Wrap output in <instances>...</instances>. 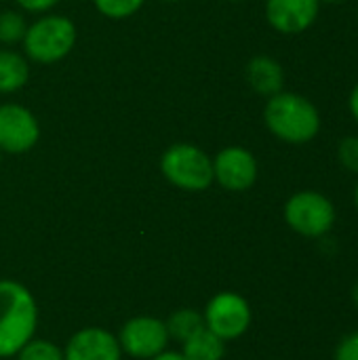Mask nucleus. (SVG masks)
<instances>
[{
  "label": "nucleus",
  "instance_id": "26",
  "mask_svg": "<svg viewBox=\"0 0 358 360\" xmlns=\"http://www.w3.org/2000/svg\"><path fill=\"white\" fill-rule=\"evenodd\" d=\"M354 205H357V209H358V181H357V188H354Z\"/></svg>",
  "mask_w": 358,
  "mask_h": 360
},
{
  "label": "nucleus",
  "instance_id": "27",
  "mask_svg": "<svg viewBox=\"0 0 358 360\" xmlns=\"http://www.w3.org/2000/svg\"><path fill=\"white\" fill-rule=\"evenodd\" d=\"M165 2H177V0H165Z\"/></svg>",
  "mask_w": 358,
  "mask_h": 360
},
{
  "label": "nucleus",
  "instance_id": "19",
  "mask_svg": "<svg viewBox=\"0 0 358 360\" xmlns=\"http://www.w3.org/2000/svg\"><path fill=\"white\" fill-rule=\"evenodd\" d=\"M338 160L348 173L358 175V135H346L338 143Z\"/></svg>",
  "mask_w": 358,
  "mask_h": 360
},
{
  "label": "nucleus",
  "instance_id": "7",
  "mask_svg": "<svg viewBox=\"0 0 358 360\" xmlns=\"http://www.w3.org/2000/svg\"><path fill=\"white\" fill-rule=\"evenodd\" d=\"M169 331L165 321L154 316H135L124 323L118 335L120 350L133 359L150 360L167 350Z\"/></svg>",
  "mask_w": 358,
  "mask_h": 360
},
{
  "label": "nucleus",
  "instance_id": "16",
  "mask_svg": "<svg viewBox=\"0 0 358 360\" xmlns=\"http://www.w3.org/2000/svg\"><path fill=\"white\" fill-rule=\"evenodd\" d=\"M17 360H65L63 350L46 340H30L19 352Z\"/></svg>",
  "mask_w": 358,
  "mask_h": 360
},
{
  "label": "nucleus",
  "instance_id": "2",
  "mask_svg": "<svg viewBox=\"0 0 358 360\" xmlns=\"http://www.w3.org/2000/svg\"><path fill=\"white\" fill-rule=\"evenodd\" d=\"M38 306L34 295L19 283L0 278V359L17 352L34 340Z\"/></svg>",
  "mask_w": 358,
  "mask_h": 360
},
{
  "label": "nucleus",
  "instance_id": "15",
  "mask_svg": "<svg viewBox=\"0 0 358 360\" xmlns=\"http://www.w3.org/2000/svg\"><path fill=\"white\" fill-rule=\"evenodd\" d=\"M167 331H169V338L177 340V342H184L188 340L194 331H198L203 325H205V319L200 312L196 310H190V308H181V310H175L167 321Z\"/></svg>",
  "mask_w": 358,
  "mask_h": 360
},
{
  "label": "nucleus",
  "instance_id": "24",
  "mask_svg": "<svg viewBox=\"0 0 358 360\" xmlns=\"http://www.w3.org/2000/svg\"><path fill=\"white\" fill-rule=\"evenodd\" d=\"M352 302L358 306V281L354 283V287H352Z\"/></svg>",
  "mask_w": 358,
  "mask_h": 360
},
{
  "label": "nucleus",
  "instance_id": "20",
  "mask_svg": "<svg viewBox=\"0 0 358 360\" xmlns=\"http://www.w3.org/2000/svg\"><path fill=\"white\" fill-rule=\"evenodd\" d=\"M335 360H358V331L342 338L335 348Z\"/></svg>",
  "mask_w": 358,
  "mask_h": 360
},
{
  "label": "nucleus",
  "instance_id": "28",
  "mask_svg": "<svg viewBox=\"0 0 358 360\" xmlns=\"http://www.w3.org/2000/svg\"><path fill=\"white\" fill-rule=\"evenodd\" d=\"M0 162H2V152H0Z\"/></svg>",
  "mask_w": 358,
  "mask_h": 360
},
{
  "label": "nucleus",
  "instance_id": "9",
  "mask_svg": "<svg viewBox=\"0 0 358 360\" xmlns=\"http://www.w3.org/2000/svg\"><path fill=\"white\" fill-rule=\"evenodd\" d=\"M257 160L243 146H228L213 158V181L230 192H245L257 181Z\"/></svg>",
  "mask_w": 358,
  "mask_h": 360
},
{
  "label": "nucleus",
  "instance_id": "4",
  "mask_svg": "<svg viewBox=\"0 0 358 360\" xmlns=\"http://www.w3.org/2000/svg\"><path fill=\"white\" fill-rule=\"evenodd\" d=\"M160 171L179 190L203 192L213 184V160L205 150L192 143H175L165 150Z\"/></svg>",
  "mask_w": 358,
  "mask_h": 360
},
{
  "label": "nucleus",
  "instance_id": "3",
  "mask_svg": "<svg viewBox=\"0 0 358 360\" xmlns=\"http://www.w3.org/2000/svg\"><path fill=\"white\" fill-rule=\"evenodd\" d=\"M21 42L30 59L38 63H55L74 49L76 25L63 15H44L25 30Z\"/></svg>",
  "mask_w": 358,
  "mask_h": 360
},
{
  "label": "nucleus",
  "instance_id": "6",
  "mask_svg": "<svg viewBox=\"0 0 358 360\" xmlns=\"http://www.w3.org/2000/svg\"><path fill=\"white\" fill-rule=\"evenodd\" d=\"M203 319L207 329L228 342L247 333L251 325V308L243 295L234 291H222L209 300Z\"/></svg>",
  "mask_w": 358,
  "mask_h": 360
},
{
  "label": "nucleus",
  "instance_id": "21",
  "mask_svg": "<svg viewBox=\"0 0 358 360\" xmlns=\"http://www.w3.org/2000/svg\"><path fill=\"white\" fill-rule=\"evenodd\" d=\"M59 0H17V4L27 11V13H46L49 8H53Z\"/></svg>",
  "mask_w": 358,
  "mask_h": 360
},
{
  "label": "nucleus",
  "instance_id": "14",
  "mask_svg": "<svg viewBox=\"0 0 358 360\" xmlns=\"http://www.w3.org/2000/svg\"><path fill=\"white\" fill-rule=\"evenodd\" d=\"M30 78L27 61L8 49H0V93L19 91Z\"/></svg>",
  "mask_w": 358,
  "mask_h": 360
},
{
  "label": "nucleus",
  "instance_id": "25",
  "mask_svg": "<svg viewBox=\"0 0 358 360\" xmlns=\"http://www.w3.org/2000/svg\"><path fill=\"white\" fill-rule=\"evenodd\" d=\"M321 4H342V2H346V0H319Z\"/></svg>",
  "mask_w": 358,
  "mask_h": 360
},
{
  "label": "nucleus",
  "instance_id": "17",
  "mask_svg": "<svg viewBox=\"0 0 358 360\" xmlns=\"http://www.w3.org/2000/svg\"><path fill=\"white\" fill-rule=\"evenodd\" d=\"M25 19L15 13V11H4L0 13V42L2 44H15L21 42L25 36Z\"/></svg>",
  "mask_w": 358,
  "mask_h": 360
},
{
  "label": "nucleus",
  "instance_id": "13",
  "mask_svg": "<svg viewBox=\"0 0 358 360\" xmlns=\"http://www.w3.org/2000/svg\"><path fill=\"white\" fill-rule=\"evenodd\" d=\"M181 354L186 360H222L226 354V342L203 325L181 342Z\"/></svg>",
  "mask_w": 358,
  "mask_h": 360
},
{
  "label": "nucleus",
  "instance_id": "18",
  "mask_svg": "<svg viewBox=\"0 0 358 360\" xmlns=\"http://www.w3.org/2000/svg\"><path fill=\"white\" fill-rule=\"evenodd\" d=\"M95 8L110 19H127L135 15L146 0H93Z\"/></svg>",
  "mask_w": 358,
  "mask_h": 360
},
{
  "label": "nucleus",
  "instance_id": "22",
  "mask_svg": "<svg viewBox=\"0 0 358 360\" xmlns=\"http://www.w3.org/2000/svg\"><path fill=\"white\" fill-rule=\"evenodd\" d=\"M348 110H350L352 118L358 122V82L352 86V91H350V97H348Z\"/></svg>",
  "mask_w": 358,
  "mask_h": 360
},
{
  "label": "nucleus",
  "instance_id": "12",
  "mask_svg": "<svg viewBox=\"0 0 358 360\" xmlns=\"http://www.w3.org/2000/svg\"><path fill=\"white\" fill-rule=\"evenodd\" d=\"M245 76H247L249 86L255 93L264 95V97H272V95L281 93L283 84H285V70H283V65L274 57H268V55L253 57L247 63Z\"/></svg>",
  "mask_w": 358,
  "mask_h": 360
},
{
  "label": "nucleus",
  "instance_id": "5",
  "mask_svg": "<svg viewBox=\"0 0 358 360\" xmlns=\"http://www.w3.org/2000/svg\"><path fill=\"white\" fill-rule=\"evenodd\" d=\"M285 221L306 238H321L335 224V205L321 192L302 190L285 202Z\"/></svg>",
  "mask_w": 358,
  "mask_h": 360
},
{
  "label": "nucleus",
  "instance_id": "11",
  "mask_svg": "<svg viewBox=\"0 0 358 360\" xmlns=\"http://www.w3.org/2000/svg\"><path fill=\"white\" fill-rule=\"evenodd\" d=\"M118 338L99 327H87L76 331L65 344V360H120Z\"/></svg>",
  "mask_w": 358,
  "mask_h": 360
},
{
  "label": "nucleus",
  "instance_id": "1",
  "mask_svg": "<svg viewBox=\"0 0 358 360\" xmlns=\"http://www.w3.org/2000/svg\"><path fill=\"white\" fill-rule=\"evenodd\" d=\"M264 122L276 139L291 146H302L319 135L321 112L308 97L281 91L268 97L264 108Z\"/></svg>",
  "mask_w": 358,
  "mask_h": 360
},
{
  "label": "nucleus",
  "instance_id": "23",
  "mask_svg": "<svg viewBox=\"0 0 358 360\" xmlns=\"http://www.w3.org/2000/svg\"><path fill=\"white\" fill-rule=\"evenodd\" d=\"M150 360H186L184 359V354L181 352H160L158 356H154V359H150Z\"/></svg>",
  "mask_w": 358,
  "mask_h": 360
},
{
  "label": "nucleus",
  "instance_id": "10",
  "mask_svg": "<svg viewBox=\"0 0 358 360\" xmlns=\"http://www.w3.org/2000/svg\"><path fill=\"white\" fill-rule=\"evenodd\" d=\"M321 11L319 0H266L268 23L287 36H295L314 25Z\"/></svg>",
  "mask_w": 358,
  "mask_h": 360
},
{
  "label": "nucleus",
  "instance_id": "30",
  "mask_svg": "<svg viewBox=\"0 0 358 360\" xmlns=\"http://www.w3.org/2000/svg\"><path fill=\"white\" fill-rule=\"evenodd\" d=\"M357 19H358V8H357Z\"/></svg>",
  "mask_w": 358,
  "mask_h": 360
},
{
  "label": "nucleus",
  "instance_id": "8",
  "mask_svg": "<svg viewBox=\"0 0 358 360\" xmlns=\"http://www.w3.org/2000/svg\"><path fill=\"white\" fill-rule=\"evenodd\" d=\"M40 137L36 116L17 103L0 105V152L23 154L30 152Z\"/></svg>",
  "mask_w": 358,
  "mask_h": 360
},
{
  "label": "nucleus",
  "instance_id": "29",
  "mask_svg": "<svg viewBox=\"0 0 358 360\" xmlns=\"http://www.w3.org/2000/svg\"><path fill=\"white\" fill-rule=\"evenodd\" d=\"M232 2H241V0H232Z\"/></svg>",
  "mask_w": 358,
  "mask_h": 360
}]
</instances>
